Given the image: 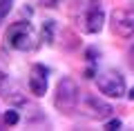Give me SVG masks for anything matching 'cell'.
<instances>
[{"label":"cell","instance_id":"ba28073f","mask_svg":"<svg viewBox=\"0 0 134 131\" xmlns=\"http://www.w3.org/2000/svg\"><path fill=\"white\" fill-rule=\"evenodd\" d=\"M0 91H2V96H5V98L9 100L11 104H25L23 89H20L16 82H7V80H2V87H0Z\"/></svg>","mask_w":134,"mask_h":131},{"label":"cell","instance_id":"8fae6325","mask_svg":"<svg viewBox=\"0 0 134 131\" xmlns=\"http://www.w3.org/2000/svg\"><path fill=\"white\" fill-rule=\"evenodd\" d=\"M9 11H11V0H0V22L9 16Z\"/></svg>","mask_w":134,"mask_h":131},{"label":"cell","instance_id":"52a82bcc","mask_svg":"<svg viewBox=\"0 0 134 131\" xmlns=\"http://www.w3.org/2000/svg\"><path fill=\"white\" fill-rule=\"evenodd\" d=\"M29 91L36 98H43L47 93V69L43 65H34L29 69Z\"/></svg>","mask_w":134,"mask_h":131},{"label":"cell","instance_id":"4fadbf2b","mask_svg":"<svg viewBox=\"0 0 134 131\" xmlns=\"http://www.w3.org/2000/svg\"><path fill=\"white\" fill-rule=\"evenodd\" d=\"M130 65H132V69H134V45L130 47Z\"/></svg>","mask_w":134,"mask_h":131},{"label":"cell","instance_id":"8992f818","mask_svg":"<svg viewBox=\"0 0 134 131\" xmlns=\"http://www.w3.org/2000/svg\"><path fill=\"white\" fill-rule=\"evenodd\" d=\"M112 27H114V31L119 33V36L123 38H134V11H114L112 14Z\"/></svg>","mask_w":134,"mask_h":131},{"label":"cell","instance_id":"6da1fadb","mask_svg":"<svg viewBox=\"0 0 134 131\" xmlns=\"http://www.w3.org/2000/svg\"><path fill=\"white\" fill-rule=\"evenodd\" d=\"M5 42H7V47L16 49V51H31L38 45L36 29L31 27V22L18 20V22L9 24V29L5 31Z\"/></svg>","mask_w":134,"mask_h":131},{"label":"cell","instance_id":"7c38bea8","mask_svg":"<svg viewBox=\"0 0 134 131\" xmlns=\"http://www.w3.org/2000/svg\"><path fill=\"white\" fill-rule=\"evenodd\" d=\"M105 129H121V120L116 118V120H110V122H105Z\"/></svg>","mask_w":134,"mask_h":131},{"label":"cell","instance_id":"3957f363","mask_svg":"<svg viewBox=\"0 0 134 131\" xmlns=\"http://www.w3.org/2000/svg\"><path fill=\"white\" fill-rule=\"evenodd\" d=\"M96 87L103 96L107 98H123L125 96V78L121 71H114V69H107L103 73H98L96 78Z\"/></svg>","mask_w":134,"mask_h":131},{"label":"cell","instance_id":"9a60e30c","mask_svg":"<svg viewBox=\"0 0 134 131\" xmlns=\"http://www.w3.org/2000/svg\"><path fill=\"white\" fill-rule=\"evenodd\" d=\"M127 98H130V100H132V102H134V87H132V89H130V93H127Z\"/></svg>","mask_w":134,"mask_h":131},{"label":"cell","instance_id":"30bf717a","mask_svg":"<svg viewBox=\"0 0 134 131\" xmlns=\"http://www.w3.org/2000/svg\"><path fill=\"white\" fill-rule=\"evenodd\" d=\"M18 111H14V109H7L5 111V116H2V122L5 124H9V127H14V124H18Z\"/></svg>","mask_w":134,"mask_h":131},{"label":"cell","instance_id":"5bb4252c","mask_svg":"<svg viewBox=\"0 0 134 131\" xmlns=\"http://www.w3.org/2000/svg\"><path fill=\"white\" fill-rule=\"evenodd\" d=\"M45 2V7H56L58 5V0H43Z\"/></svg>","mask_w":134,"mask_h":131},{"label":"cell","instance_id":"5b68a950","mask_svg":"<svg viewBox=\"0 0 134 131\" xmlns=\"http://www.w3.org/2000/svg\"><path fill=\"white\" fill-rule=\"evenodd\" d=\"M81 109H83V113H85L87 118H92V120H105V118H110L112 111H114L110 102L96 98V96H87V98L83 100Z\"/></svg>","mask_w":134,"mask_h":131},{"label":"cell","instance_id":"9c48e42d","mask_svg":"<svg viewBox=\"0 0 134 131\" xmlns=\"http://www.w3.org/2000/svg\"><path fill=\"white\" fill-rule=\"evenodd\" d=\"M54 31H56V22L54 20H45L43 22V27H40V38H43L47 45H54Z\"/></svg>","mask_w":134,"mask_h":131},{"label":"cell","instance_id":"7a4b0ae2","mask_svg":"<svg viewBox=\"0 0 134 131\" xmlns=\"http://www.w3.org/2000/svg\"><path fill=\"white\" fill-rule=\"evenodd\" d=\"M54 104L58 111H74L78 107V87L72 78H63L56 84L54 93Z\"/></svg>","mask_w":134,"mask_h":131},{"label":"cell","instance_id":"277c9868","mask_svg":"<svg viewBox=\"0 0 134 131\" xmlns=\"http://www.w3.org/2000/svg\"><path fill=\"white\" fill-rule=\"evenodd\" d=\"M103 22H105V11L100 9L98 2H90L85 9V14L81 16V24H83V31L87 33H98L103 29Z\"/></svg>","mask_w":134,"mask_h":131}]
</instances>
